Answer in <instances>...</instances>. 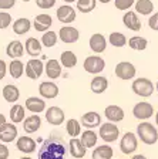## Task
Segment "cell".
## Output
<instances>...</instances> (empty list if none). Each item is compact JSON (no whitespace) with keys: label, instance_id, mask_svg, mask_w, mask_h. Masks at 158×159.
Here are the masks:
<instances>
[{"label":"cell","instance_id":"obj_34","mask_svg":"<svg viewBox=\"0 0 158 159\" xmlns=\"http://www.w3.org/2000/svg\"><path fill=\"white\" fill-rule=\"evenodd\" d=\"M9 73H10V75L13 77L14 80L20 78V77L23 75V73H24V64H23V61H20V60L14 58L13 61L9 64Z\"/></svg>","mask_w":158,"mask_h":159},{"label":"cell","instance_id":"obj_14","mask_svg":"<svg viewBox=\"0 0 158 159\" xmlns=\"http://www.w3.org/2000/svg\"><path fill=\"white\" fill-rule=\"evenodd\" d=\"M80 124L83 126H86L87 129H93L96 126L101 125V115L98 112H96V111H89V112H86L81 116Z\"/></svg>","mask_w":158,"mask_h":159},{"label":"cell","instance_id":"obj_54","mask_svg":"<svg viewBox=\"0 0 158 159\" xmlns=\"http://www.w3.org/2000/svg\"><path fill=\"white\" fill-rule=\"evenodd\" d=\"M155 88H157V91H158V81H157V85H155Z\"/></svg>","mask_w":158,"mask_h":159},{"label":"cell","instance_id":"obj_40","mask_svg":"<svg viewBox=\"0 0 158 159\" xmlns=\"http://www.w3.org/2000/svg\"><path fill=\"white\" fill-rule=\"evenodd\" d=\"M110 43L114 47H124L127 44V39H125V36L122 33L114 31V33L110 34Z\"/></svg>","mask_w":158,"mask_h":159},{"label":"cell","instance_id":"obj_2","mask_svg":"<svg viewBox=\"0 0 158 159\" xmlns=\"http://www.w3.org/2000/svg\"><path fill=\"white\" fill-rule=\"evenodd\" d=\"M137 136L145 145H154L158 141V131L151 122H141L137 126Z\"/></svg>","mask_w":158,"mask_h":159},{"label":"cell","instance_id":"obj_12","mask_svg":"<svg viewBox=\"0 0 158 159\" xmlns=\"http://www.w3.org/2000/svg\"><path fill=\"white\" fill-rule=\"evenodd\" d=\"M16 148L23 153H33L37 149V143L33 138L24 135V136H19V138H17Z\"/></svg>","mask_w":158,"mask_h":159},{"label":"cell","instance_id":"obj_19","mask_svg":"<svg viewBox=\"0 0 158 159\" xmlns=\"http://www.w3.org/2000/svg\"><path fill=\"white\" fill-rule=\"evenodd\" d=\"M26 109L30 111L31 114H40L46 111V102H44V99L41 98H37V97H30V98L26 99Z\"/></svg>","mask_w":158,"mask_h":159},{"label":"cell","instance_id":"obj_21","mask_svg":"<svg viewBox=\"0 0 158 159\" xmlns=\"http://www.w3.org/2000/svg\"><path fill=\"white\" fill-rule=\"evenodd\" d=\"M6 54L10 57V58H20V57L24 54V46L22 41L19 40H13L10 41L6 47Z\"/></svg>","mask_w":158,"mask_h":159},{"label":"cell","instance_id":"obj_33","mask_svg":"<svg viewBox=\"0 0 158 159\" xmlns=\"http://www.w3.org/2000/svg\"><path fill=\"white\" fill-rule=\"evenodd\" d=\"M60 63H61L63 67H66V68H73V67H76L77 64V56L73 51H63L61 56H60Z\"/></svg>","mask_w":158,"mask_h":159},{"label":"cell","instance_id":"obj_48","mask_svg":"<svg viewBox=\"0 0 158 159\" xmlns=\"http://www.w3.org/2000/svg\"><path fill=\"white\" fill-rule=\"evenodd\" d=\"M3 124H6V116L3 114H0V126L3 125Z\"/></svg>","mask_w":158,"mask_h":159},{"label":"cell","instance_id":"obj_30","mask_svg":"<svg viewBox=\"0 0 158 159\" xmlns=\"http://www.w3.org/2000/svg\"><path fill=\"white\" fill-rule=\"evenodd\" d=\"M26 118V109L23 105L20 104H14L12 108H10V119L13 124H20L23 122V119Z\"/></svg>","mask_w":158,"mask_h":159},{"label":"cell","instance_id":"obj_53","mask_svg":"<svg viewBox=\"0 0 158 159\" xmlns=\"http://www.w3.org/2000/svg\"><path fill=\"white\" fill-rule=\"evenodd\" d=\"M100 2H101V3H104V4H105V3H108L110 0H100Z\"/></svg>","mask_w":158,"mask_h":159},{"label":"cell","instance_id":"obj_47","mask_svg":"<svg viewBox=\"0 0 158 159\" xmlns=\"http://www.w3.org/2000/svg\"><path fill=\"white\" fill-rule=\"evenodd\" d=\"M7 73V66L4 63V60H0V80H3Z\"/></svg>","mask_w":158,"mask_h":159},{"label":"cell","instance_id":"obj_55","mask_svg":"<svg viewBox=\"0 0 158 159\" xmlns=\"http://www.w3.org/2000/svg\"><path fill=\"white\" fill-rule=\"evenodd\" d=\"M22 2H30V0H22Z\"/></svg>","mask_w":158,"mask_h":159},{"label":"cell","instance_id":"obj_38","mask_svg":"<svg viewBox=\"0 0 158 159\" xmlns=\"http://www.w3.org/2000/svg\"><path fill=\"white\" fill-rule=\"evenodd\" d=\"M57 39H59V36H57V33H54V31H44V34L41 36V44H43L44 47H54L57 43Z\"/></svg>","mask_w":158,"mask_h":159},{"label":"cell","instance_id":"obj_37","mask_svg":"<svg viewBox=\"0 0 158 159\" xmlns=\"http://www.w3.org/2000/svg\"><path fill=\"white\" fill-rule=\"evenodd\" d=\"M128 46L131 47L132 50H138V51H142V50L147 48L148 46V41L144 39V37H140V36H134L128 40Z\"/></svg>","mask_w":158,"mask_h":159},{"label":"cell","instance_id":"obj_35","mask_svg":"<svg viewBox=\"0 0 158 159\" xmlns=\"http://www.w3.org/2000/svg\"><path fill=\"white\" fill-rule=\"evenodd\" d=\"M66 131L69 134V136H71V138L80 136V134H81V124H80V121H77L74 118L69 119L66 122Z\"/></svg>","mask_w":158,"mask_h":159},{"label":"cell","instance_id":"obj_39","mask_svg":"<svg viewBox=\"0 0 158 159\" xmlns=\"http://www.w3.org/2000/svg\"><path fill=\"white\" fill-rule=\"evenodd\" d=\"M97 0H77V9L81 13H90L96 9Z\"/></svg>","mask_w":158,"mask_h":159},{"label":"cell","instance_id":"obj_9","mask_svg":"<svg viewBox=\"0 0 158 159\" xmlns=\"http://www.w3.org/2000/svg\"><path fill=\"white\" fill-rule=\"evenodd\" d=\"M105 67V61L100 56H90L84 60V70L90 74H100Z\"/></svg>","mask_w":158,"mask_h":159},{"label":"cell","instance_id":"obj_29","mask_svg":"<svg viewBox=\"0 0 158 159\" xmlns=\"http://www.w3.org/2000/svg\"><path fill=\"white\" fill-rule=\"evenodd\" d=\"M114 156V151L110 145H100L93 151V159H113Z\"/></svg>","mask_w":158,"mask_h":159},{"label":"cell","instance_id":"obj_32","mask_svg":"<svg viewBox=\"0 0 158 159\" xmlns=\"http://www.w3.org/2000/svg\"><path fill=\"white\" fill-rule=\"evenodd\" d=\"M30 27H31V23H30L29 19H24V17H22V19H17L16 21H14L13 24V31L17 34V36H23V34H26L27 31L30 30Z\"/></svg>","mask_w":158,"mask_h":159},{"label":"cell","instance_id":"obj_45","mask_svg":"<svg viewBox=\"0 0 158 159\" xmlns=\"http://www.w3.org/2000/svg\"><path fill=\"white\" fill-rule=\"evenodd\" d=\"M148 26H150V29H152V30H155V31H158V13L152 14V16L150 17Z\"/></svg>","mask_w":158,"mask_h":159},{"label":"cell","instance_id":"obj_24","mask_svg":"<svg viewBox=\"0 0 158 159\" xmlns=\"http://www.w3.org/2000/svg\"><path fill=\"white\" fill-rule=\"evenodd\" d=\"M80 142L83 143V146L86 149H90V148H94L97 143V139H98V135H97L93 129H87V131H84L83 134H80Z\"/></svg>","mask_w":158,"mask_h":159},{"label":"cell","instance_id":"obj_11","mask_svg":"<svg viewBox=\"0 0 158 159\" xmlns=\"http://www.w3.org/2000/svg\"><path fill=\"white\" fill-rule=\"evenodd\" d=\"M46 119L49 124L59 126L64 122L66 115H64V111L61 108H59V107H50L49 109H46Z\"/></svg>","mask_w":158,"mask_h":159},{"label":"cell","instance_id":"obj_49","mask_svg":"<svg viewBox=\"0 0 158 159\" xmlns=\"http://www.w3.org/2000/svg\"><path fill=\"white\" fill-rule=\"evenodd\" d=\"M131 159H147V156H144V155H141V153H138V155H134Z\"/></svg>","mask_w":158,"mask_h":159},{"label":"cell","instance_id":"obj_28","mask_svg":"<svg viewBox=\"0 0 158 159\" xmlns=\"http://www.w3.org/2000/svg\"><path fill=\"white\" fill-rule=\"evenodd\" d=\"M3 98L6 99L7 102H10V104L17 102V101H19V98H20L19 88H17L16 85H13V84H7V85H4V88H3Z\"/></svg>","mask_w":158,"mask_h":159},{"label":"cell","instance_id":"obj_1","mask_svg":"<svg viewBox=\"0 0 158 159\" xmlns=\"http://www.w3.org/2000/svg\"><path fill=\"white\" fill-rule=\"evenodd\" d=\"M67 152L66 142L61 136L53 135L47 138L39 149L37 159H64Z\"/></svg>","mask_w":158,"mask_h":159},{"label":"cell","instance_id":"obj_43","mask_svg":"<svg viewBox=\"0 0 158 159\" xmlns=\"http://www.w3.org/2000/svg\"><path fill=\"white\" fill-rule=\"evenodd\" d=\"M36 4L40 9H51L56 4V0H36Z\"/></svg>","mask_w":158,"mask_h":159},{"label":"cell","instance_id":"obj_51","mask_svg":"<svg viewBox=\"0 0 158 159\" xmlns=\"http://www.w3.org/2000/svg\"><path fill=\"white\" fill-rule=\"evenodd\" d=\"M20 159H33V158H30V156H22Z\"/></svg>","mask_w":158,"mask_h":159},{"label":"cell","instance_id":"obj_8","mask_svg":"<svg viewBox=\"0 0 158 159\" xmlns=\"http://www.w3.org/2000/svg\"><path fill=\"white\" fill-rule=\"evenodd\" d=\"M137 74V70H135L134 64L128 63V61H121L115 66V75L118 78L124 80V81H128V80H132Z\"/></svg>","mask_w":158,"mask_h":159},{"label":"cell","instance_id":"obj_41","mask_svg":"<svg viewBox=\"0 0 158 159\" xmlns=\"http://www.w3.org/2000/svg\"><path fill=\"white\" fill-rule=\"evenodd\" d=\"M12 24V16L9 13H4L3 10L0 11V30L7 29Z\"/></svg>","mask_w":158,"mask_h":159},{"label":"cell","instance_id":"obj_27","mask_svg":"<svg viewBox=\"0 0 158 159\" xmlns=\"http://www.w3.org/2000/svg\"><path fill=\"white\" fill-rule=\"evenodd\" d=\"M33 24H34V29H36L37 31L44 33V31H47L49 27L53 24V19L50 14H39V16L34 19Z\"/></svg>","mask_w":158,"mask_h":159},{"label":"cell","instance_id":"obj_50","mask_svg":"<svg viewBox=\"0 0 158 159\" xmlns=\"http://www.w3.org/2000/svg\"><path fill=\"white\" fill-rule=\"evenodd\" d=\"M155 124H157V126H158V111H157V114H155Z\"/></svg>","mask_w":158,"mask_h":159},{"label":"cell","instance_id":"obj_26","mask_svg":"<svg viewBox=\"0 0 158 159\" xmlns=\"http://www.w3.org/2000/svg\"><path fill=\"white\" fill-rule=\"evenodd\" d=\"M90 88L94 94H103L105 89L108 88V80L105 77H101V75H97L91 80L90 83Z\"/></svg>","mask_w":158,"mask_h":159},{"label":"cell","instance_id":"obj_22","mask_svg":"<svg viewBox=\"0 0 158 159\" xmlns=\"http://www.w3.org/2000/svg\"><path fill=\"white\" fill-rule=\"evenodd\" d=\"M122 23L127 29L132 30V31H138L141 30V21L138 20L137 17V13L134 11H128V13H125L124 17H122Z\"/></svg>","mask_w":158,"mask_h":159},{"label":"cell","instance_id":"obj_36","mask_svg":"<svg viewBox=\"0 0 158 159\" xmlns=\"http://www.w3.org/2000/svg\"><path fill=\"white\" fill-rule=\"evenodd\" d=\"M135 10H137V13L148 16V14L152 13V10H154V4H152L151 0H138L135 3Z\"/></svg>","mask_w":158,"mask_h":159},{"label":"cell","instance_id":"obj_10","mask_svg":"<svg viewBox=\"0 0 158 159\" xmlns=\"http://www.w3.org/2000/svg\"><path fill=\"white\" fill-rule=\"evenodd\" d=\"M17 138V126L13 122H6L0 126V141L3 143L14 142Z\"/></svg>","mask_w":158,"mask_h":159},{"label":"cell","instance_id":"obj_16","mask_svg":"<svg viewBox=\"0 0 158 159\" xmlns=\"http://www.w3.org/2000/svg\"><path fill=\"white\" fill-rule=\"evenodd\" d=\"M104 115L110 122H121L124 119V109L118 105H108L104 109Z\"/></svg>","mask_w":158,"mask_h":159},{"label":"cell","instance_id":"obj_46","mask_svg":"<svg viewBox=\"0 0 158 159\" xmlns=\"http://www.w3.org/2000/svg\"><path fill=\"white\" fill-rule=\"evenodd\" d=\"M9 148L6 146V143L0 142V159H9Z\"/></svg>","mask_w":158,"mask_h":159},{"label":"cell","instance_id":"obj_52","mask_svg":"<svg viewBox=\"0 0 158 159\" xmlns=\"http://www.w3.org/2000/svg\"><path fill=\"white\" fill-rule=\"evenodd\" d=\"M63 2H66V3H71V2H76V0H63Z\"/></svg>","mask_w":158,"mask_h":159},{"label":"cell","instance_id":"obj_15","mask_svg":"<svg viewBox=\"0 0 158 159\" xmlns=\"http://www.w3.org/2000/svg\"><path fill=\"white\" fill-rule=\"evenodd\" d=\"M79 39H80V33L76 27L64 26L60 29V40L63 43L71 44V43H76Z\"/></svg>","mask_w":158,"mask_h":159},{"label":"cell","instance_id":"obj_18","mask_svg":"<svg viewBox=\"0 0 158 159\" xmlns=\"http://www.w3.org/2000/svg\"><path fill=\"white\" fill-rule=\"evenodd\" d=\"M57 19H59L61 23L69 24L76 20V11H74V9H73L71 6L64 4V6L57 9Z\"/></svg>","mask_w":158,"mask_h":159},{"label":"cell","instance_id":"obj_23","mask_svg":"<svg viewBox=\"0 0 158 159\" xmlns=\"http://www.w3.org/2000/svg\"><path fill=\"white\" fill-rule=\"evenodd\" d=\"M44 71H46L47 77L51 80H56L61 75V67H60V63L57 61L56 58L49 60L44 66Z\"/></svg>","mask_w":158,"mask_h":159},{"label":"cell","instance_id":"obj_13","mask_svg":"<svg viewBox=\"0 0 158 159\" xmlns=\"http://www.w3.org/2000/svg\"><path fill=\"white\" fill-rule=\"evenodd\" d=\"M39 94L46 99H53L59 95V87L53 81H43L39 85Z\"/></svg>","mask_w":158,"mask_h":159},{"label":"cell","instance_id":"obj_42","mask_svg":"<svg viewBox=\"0 0 158 159\" xmlns=\"http://www.w3.org/2000/svg\"><path fill=\"white\" fill-rule=\"evenodd\" d=\"M135 0H115V7L118 10H128Z\"/></svg>","mask_w":158,"mask_h":159},{"label":"cell","instance_id":"obj_25","mask_svg":"<svg viewBox=\"0 0 158 159\" xmlns=\"http://www.w3.org/2000/svg\"><path fill=\"white\" fill-rule=\"evenodd\" d=\"M105 47H107V41H105L103 34L97 33L90 37V48L94 53H103V51H105Z\"/></svg>","mask_w":158,"mask_h":159},{"label":"cell","instance_id":"obj_20","mask_svg":"<svg viewBox=\"0 0 158 159\" xmlns=\"http://www.w3.org/2000/svg\"><path fill=\"white\" fill-rule=\"evenodd\" d=\"M69 152L73 158L81 159V158L86 156L87 149L83 146V143L80 142L79 138H71L70 139V143H69Z\"/></svg>","mask_w":158,"mask_h":159},{"label":"cell","instance_id":"obj_17","mask_svg":"<svg viewBox=\"0 0 158 159\" xmlns=\"http://www.w3.org/2000/svg\"><path fill=\"white\" fill-rule=\"evenodd\" d=\"M40 126H41V118H40V115H37V114L30 115L23 119V129L26 134L37 132L40 129Z\"/></svg>","mask_w":158,"mask_h":159},{"label":"cell","instance_id":"obj_3","mask_svg":"<svg viewBox=\"0 0 158 159\" xmlns=\"http://www.w3.org/2000/svg\"><path fill=\"white\" fill-rule=\"evenodd\" d=\"M131 88H132V91H134V94H137V95H140V97H144V98L151 97L152 93H154V84H152L148 78H144V77L132 81Z\"/></svg>","mask_w":158,"mask_h":159},{"label":"cell","instance_id":"obj_31","mask_svg":"<svg viewBox=\"0 0 158 159\" xmlns=\"http://www.w3.org/2000/svg\"><path fill=\"white\" fill-rule=\"evenodd\" d=\"M26 53L31 57H37L40 53H41V43H40L37 39L34 37H29L26 40Z\"/></svg>","mask_w":158,"mask_h":159},{"label":"cell","instance_id":"obj_6","mask_svg":"<svg viewBox=\"0 0 158 159\" xmlns=\"http://www.w3.org/2000/svg\"><path fill=\"white\" fill-rule=\"evenodd\" d=\"M132 115L137 119H140V121H147V119H150L154 115V107L150 102H147V101L135 104L134 108H132Z\"/></svg>","mask_w":158,"mask_h":159},{"label":"cell","instance_id":"obj_7","mask_svg":"<svg viewBox=\"0 0 158 159\" xmlns=\"http://www.w3.org/2000/svg\"><path fill=\"white\" fill-rule=\"evenodd\" d=\"M26 75L29 77L30 80H37L41 77L44 71V64L41 60H37V58H30L26 64Z\"/></svg>","mask_w":158,"mask_h":159},{"label":"cell","instance_id":"obj_44","mask_svg":"<svg viewBox=\"0 0 158 159\" xmlns=\"http://www.w3.org/2000/svg\"><path fill=\"white\" fill-rule=\"evenodd\" d=\"M16 0H0V10H9L14 7Z\"/></svg>","mask_w":158,"mask_h":159},{"label":"cell","instance_id":"obj_4","mask_svg":"<svg viewBox=\"0 0 158 159\" xmlns=\"http://www.w3.org/2000/svg\"><path fill=\"white\" fill-rule=\"evenodd\" d=\"M98 135L104 142L111 143L114 141H117V138L120 136V129L114 122H105L100 125Z\"/></svg>","mask_w":158,"mask_h":159},{"label":"cell","instance_id":"obj_5","mask_svg":"<svg viewBox=\"0 0 158 159\" xmlns=\"http://www.w3.org/2000/svg\"><path fill=\"white\" fill-rule=\"evenodd\" d=\"M137 146H138V138L134 132H125L121 138V142H120V149L124 155H131L137 151Z\"/></svg>","mask_w":158,"mask_h":159}]
</instances>
